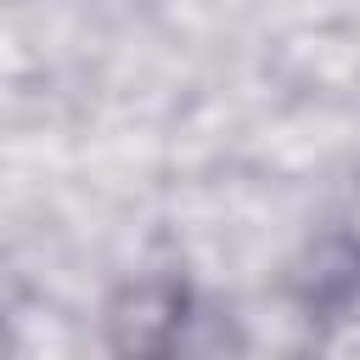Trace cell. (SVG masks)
<instances>
[{
	"mask_svg": "<svg viewBox=\"0 0 360 360\" xmlns=\"http://www.w3.org/2000/svg\"><path fill=\"white\" fill-rule=\"evenodd\" d=\"M180 321V292L174 287H135L129 304L112 315L118 326V349H158Z\"/></svg>",
	"mask_w": 360,
	"mask_h": 360,
	"instance_id": "cell-1",
	"label": "cell"
}]
</instances>
